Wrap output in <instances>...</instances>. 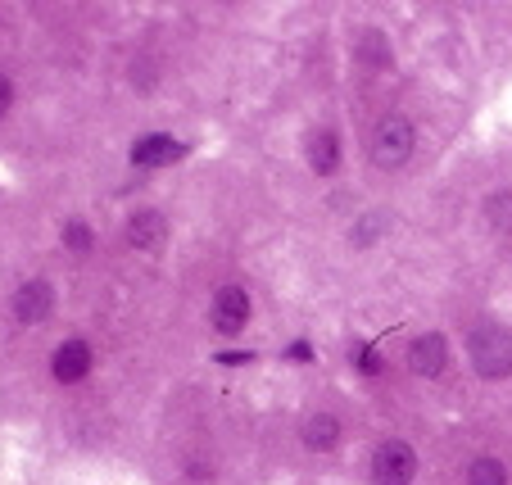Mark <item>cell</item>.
Segmentation results:
<instances>
[{
	"label": "cell",
	"instance_id": "4",
	"mask_svg": "<svg viewBox=\"0 0 512 485\" xmlns=\"http://www.w3.org/2000/svg\"><path fill=\"white\" fill-rule=\"evenodd\" d=\"M245 322H250V295L241 286H223V291L213 295V327L223 331V336H236Z\"/></svg>",
	"mask_w": 512,
	"mask_h": 485
},
{
	"label": "cell",
	"instance_id": "7",
	"mask_svg": "<svg viewBox=\"0 0 512 485\" xmlns=\"http://www.w3.org/2000/svg\"><path fill=\"white\" fill-rule=\"evenodd\" d=\"M445 363H449V345H445V336H417L413 340V350H408V368L417 372V377H440L445 372Z\"/></svg>",
	"mask_w": 512,
	"mask_h": 485
},
{
	"label": "cell",
	"instance_id": "3",
	"mask_svg": "<svg viewBox=\"0 0 512 485\" xmlns=\"http://www.w3.org/2000/svg\"><path fill=\"white\" fill-rule=\"evenodd\" d=\"M417 476V454L404 440H386V445L372 454V481L377 485H408Z\"/></svg>",
	"mask_w": 512,
	"mask_h": 485
},
{
	"label": "cell",
	"instance_id": "6",
	"mask_svg": "<svg viewBox=\"0 0 512 485\" xmlns=\"http://www.w3.org/2000/svg\"><path fill=\"white\" fill-rule=\"evenodd\" d=\"M50 309H55V286L50 282H23L19 291H14V318L19 322H41L50 318Z\"/></svg>",
	"mask_w": 512,
	"mask_h": 485
},
{
	"label": "cell",
	"instance_id": "10",
	"mask_svg": "<svg viewBox=\"0 0 512 485\" xmlns=\"http://www.w3.org/2000/svg\"><path fill=\"white\" fill-rule=\"evenodd\" d=\"M304 155H309L313 173H336V164H340V141H336V132H313L309 141H304Z\"/></svg>",
	"mask_w": 512,
	"mask_h": 485
},
{
	"label": "cell",
	"instance_id": "8",
	"mask_svg": "<svg viewBox=\"0 0 512 485\" xmlns=\"http://www.w3.org/2000/svg\"><path fill=\"white\" fill-rule=\"evenodd\" d=\"M168 236V223L159 209H141V214L127 218V245H136V250H155V245H164Z\"/></svg>",
	"mask_w": 512,
	"mask_h": 485
},
{
	"label": "cell",
	"instance_id": "5",
	"mask_svg": "<svg viewBox=\"0 0 512 485\" xmlns=\"http://www.w3.org/2000/svg\"><path fill=\"white\" fill-rule=\"evenodd\" d=\"M91 372V345L87 340H64L55 350V359H50V377L55 381H64V386H73V381H82Z\"/></svg>",
	"mask_w": 512,
	"mask_h": 485
},
{
	"label": "cell",
	"instance_id": "13",
	"mask_svg": "<svg viewBox=\"0 0 512 485\" xmlns=\"http://www.w3.org/2000/svg\"><path fill=\"white\" fill-rule=\"evenodd\" d=\"M485 218H490L499 232H512V191L490 195V204H485Z\"/></svg>",
	"mask_w": 512,
	"mask_h": 485
},
{
	"label": "cell",
	"instance_id": "14",
	"mask_svg": "<svg viewBox=\"0 0 512 485\" xmlns=\"http://www.w3.org/2000/svg\"><path fill=\"white\" fill-rule=\"evenodd\" d=\"M363 59H368V64L372 68H386L390 64V41L386 37H381V32H368V37H363Z\"/></svg>",
	"mask_w": 512,
	"mask_h": 485
},
{
	"label": "cell",
	"instance_id": "12",
	"mask_svg": "<svg viewBox=\"0 0 512 485\" xmlns=\"http://www.w3.org/2000/svg\"><path fill=\"white\" fill-rule=\"evenodd\" d=\"M467 485H508V467L499 463V458H476L472 467H467Z\"/></svg>",
	"mask_w": 512,
	"mask_h": 485
},
{
	"label": "cell",
	"instance_id": "15",
	"mask_svg": "<svg viewBox=\"0 0 512 485\" xmlns=\"http://www.w3.org/2000/svg\"><path fill=\"white\" fill-rule=\"evenodd\" d=\"M91 241H96V236H91L87 223H68L64 227V245H68V250H91Z\"/></svg>",
	"mask_w": 512,
	"mask_h": 485
},
{
	"label": "cell",
	"instance_id": "11",
	"mask_svg": "<svg viewBox=\"0 0 512 485\" xmlns=\"http://www.w3.org/2000/svg\"><path fill=\"white\" fill-rule=\"evenodd\" d=\"M304 445L309 449H318V454H327V449H336V440H340V422L331 418V413H313L309 422H304Z\"/></svg>",
	"mask_w": 512,
	"mask_h": 485
},
{
	"label": "cell",
	"instance_id": "16",
	"mask_svg": "<svg viewBox=\"0 0 512 485\" xmlns=\"http://www.w3.org/2000/svg\"><path fill=\"white\" fill-rule=\"evenodd\" d=\"M377 227H386V218H363V223H358V236H354V241H358V245H372V241H377Z\"/></svg>",
	"mask_w": 512,
	"mask_h": 485
},
{
	"label": "cell",
	"instance_id": "17",
	"mask_svg": "<svg viewBox=\"0 0 512 485\" xmlns=\"http://www.w3.org/2000/svg\"><path fill=\"white\" fill-rule=\"evenodd\" d=\"M10 105H14V82H10V78H0V118L10 114Z\"/></svg>",
	"mask_w": 512,
	"mask_h": 485
},
{
	"label": "cell",
	"instance_id": "2",
	"mask_svg": "<svg viewBox=\"0 0 512 485\" xmlns=\"http://www.w3.org/2000/svg\"><path fill=\"white\" fill-rule=\"evenodd\" d=\"M413 123H408L404 114H390L377 123V132H372V164L377 168H399L408 155H413Z\"/></svg>",
	"mask_w": 512,
	"mask_h": 485
},
{
	"label": "cell",
	"instance_id": "9",
	"mask_svg": "<svg viewBox=\"0 0 512 485\" xmlns=\"http://www.w3.org/2000/svg\"><path fill=\"white\" fill-rule=\"evenodd\" d=\"M132 159L141 168H159V164H177V159H182V146H177L173 136H141V141H136V150H132Z\"/></svg>",
	"mask_w": 512,
	"mask_h": 485
},
{
	"label": "cell",
	"instance_id": "1",
	"mask_svg": "<svg viewBox=\"0 0 512 485\" xmlns=\"http://www.w3.org/2000/svg\"><path fill=\"white\" fill-rule=\"evenodd\" d=\"M472 363L485 381H503L512 372V331L503 327L472 331Z\"/></svg>",
	"mask_w": 512,
	"mask_h": 485
}]
</instances>
